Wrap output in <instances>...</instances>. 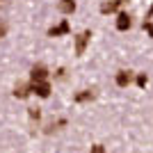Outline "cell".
Returning a JSON list of instances; mask_svg holds the SVG:
<instances>
[{
	"mask_svg": "<svg viewBox=\"0 0 153 153\" xmlns=\"http://www.w3.org/2000/svg\"><path fill=\"white\" fill-rule=\"evenodd\" d=\"M30 82H32V80H30ZM51 91H53V87H51V82H48V80L32 82V94H37L39 98H48V96H51Z\"/></svg>",
	"mask_w": 153,
	"mask_h": 153,
	"instance_id": "obj_2",
	"label": "cell"
},
{
	"mask_svg": "<svg viewBox=\"0 0 153 153\" xmlns=\"http://www.w3.org/2000/svg\"><path fill=\"white\" fill-rule=\"evenodd\" d=\"M5 34H7V23H5V21H0V39L5 37Z\"/></svg>",
	"mask_w": 153,
	"mask_h": 153,
	"instance_id": "obj_16",
	"label": "cell"
},
{
	"mask_svg": "<svg viewBox=\"0 0 153 153\" xmlns=\"http://www.w3.org/2000/svg\"><path fill=\"white\" fill-rule=\"evenodd\" d=\"M89 153H105V146H103V144H94Z\"/></svg>",
	"mask_w": 153,
	"mask_h": 153,
	"instance_id": "obj_15",
	"label": "cell"
},
{
	"mask_svg": "<svg viewBox=\"0 0 153 153\" xmlns=\"http://www.w3.org/2000/svg\"><path fill=\"white\" fill-rule=\"evenodd\" d=\"M62 126H66V119H64V117H62V119H57V121H51L48 126L44 128V133H46V135H53L55 130H59Z\"/></svg>",
	"mask_w": 153,
	"mask_h": 153,
	"instance_id": "obj_11",
	"label": "cell"
},
{
	"mask_svg": "<svg viewBox=\"0 0 153 153\" xmlns=\"http://www.w3.org/2000/svg\"><path fill=\"white\" fill-rule=\"evenodd\" d=\"M16 98H21V101H25L27 96L32 94V82H19L16 87H14V91H12Z\"/></svg>",
	"mask_w": 153,
	"mask_h": 153,
	"instance_id": "obj_7",
	"label": "cell"
},
{
	"mask_svg": "<svg viewBox=\"0 0 153 153\" xmlns=\"http://www.w3.org/2000/svg\"><path fill=\"white\" fill-rule=\"evenodd\" d=\"M89 39H91V30H82L80 34H76V55H78V57H80V55H85Z\"/></svg>",
	"mask_w": 153,
	"mask_h": 153,
	"instance_id": "obj_1",
	"label": "cell"
},
{
	"mask_svg": "<svg viewBox=\"0 0 153 153\" xmlns=\"http://www.w3.org/2000/svg\"><path fill=\"white\" fill-rule=\"evenodd\" d=\"M146 19H153V5L149 7V12H146Z\"/></svg>",
	"mask_w": 153,
	"mask_h": 153,
	"instance_id": "obj_18",
	"label": "cell"
},
{
	"mask_svg": "<svg viewBox=\"0 0 153 153\" xmlns=\"http://www.w3.org/2000/svg\"><path fill=\"white\" fill-rule=\"evenodd\" d=\"M27 114H30L32 123H37L39 119H41V110H39V108H27Z\"/></svg>",
	"mask_w": 153,
	"mask_h": 153,
	"instance_id": "obj_12",
	"label": "cell"
},
{
	"mask_svg": "<svg viewBox=\"0 0 153 153\" xmlns=\"http://www.w3.org/2000/svg\"><path fill=\"white\" fill-rule=\"evenodd\" d=\"M142 27L149 32V37L153 39V21H149V19H144V23H142Z\"/></svg>",
	"mask_w": 153,
	"mask_h": 153,
	"instance_id": "obj_14",
	"label": "cell"
},
{
	"mask_svg": "<svg viewBox=\"0 0 153 153\" xmlns=\"http://www.w3.org/2000/svg\"><path fill=\"white\" fill-rule=\"evenodd\" d=\"M96 98V89H82L73 96V103H91Z\"/></svg>",
	"mask_w": 153,
	"mask_h": 153,
	"instance_id": "obj_9",
	"label": "cell"
},
{
	"mask_svg": "<svg viewBox=\"0 0 153 153\" xmlns=\"http://www.w3.org/2000/svg\"><path fill=\"white\" fill-rule=\"evenodd\" d=\"M30 80L32 82H39V80H48V69L44 64H34L30 69Z\"/></svg>",
	"mask_w": 153,
	"mask_h": 153,
	"instance_id": "obj_4",
	"label": "cell"
},
{
	"mask_svg": "<svg viewBox=\"0 0 153 153\" xmlns=\"http://www.w3.org/2000/svg\"><path fill=\"white\" fill-rule=\"evenodd\" d=\"M130 25H133V19H130V14H128V12H119V14H117V30H119V32L130 30Z\"/></svg>",
	"mask_w": 153,
	"mask_h": 153,
	"instance_id": "obj_6",
	"label": "cell"
},
{
	"mask_svg": "<svg viewBox=\"0 0 153 153\" xmlns=\"http://www.w3.org/2000/svg\"><path fill=\"white\" fill-rule=\"evenodd\" d=\"M76 0H59V2H57V9H59V12H62V14H73V12H76Z\"/></svg>",
	"mask_w": 153,
	"mask_h": 153,
	"instance_id": "obj_10",
	"label": "cell"
},
{
	"mask_svg": "<svg viewBox=\"0 0 153 153\" xmlns=\"http://www.w3.org/2000/svg\"><path fill=\"white\" fill-rule=\"evenodd\" d=\"M69 32H71V25H69V21L64 19L59 25L48 27V32H46V34H48V37H64V34H69Z\"/></svg>",
	"mask_w": 153,
	"mask_h": 153,
	"instance_id": "obj_5",
	"label": "cell"
},
{
	"mask_svg": "<svg viewBox=\"0 0 153 153\" xmlns=\"http://www.w3.org/2000/svg\"><path fill=\"white\" fill-rule=\"evenodd\" d=\"M114 82H117V87H128L130 82H135V73L133 71H126V69H121V71H117V76H114Z\"/></svg>",
	"mask_w": 153,
	"mask_h": 153,
	"instance_id": "obj_3",
	"label": "cell"
},
{
	"mask_svg": "<svg viewBox=\"0 0 153 153\" xmlns=\"http://www.w3.org/2000/svg\"><path fill=\"white\" fill-rule=\"evenodd\" d=\"M135 82H137V87L144 89V87L149 85V76H146V73H137V76H135Z\"/></svg>",
	"mask_w": 153,
	"mask_h": 153,
	"instance_id": "obj_13",
	"label": "cell"
},
{
	"mask_svg": "<svg viewBox=\"0 0 153 153\" xmlns=\"http://www.w3.org/2000/svg\"><path fill=\"white\" fill-rule=\"evenodd\" d=\"M2 5H5V0H0V7H2Z\"/></svg>",
	"mask_w": 153,
	"mask_h": 153,
	"instance_id": "obj_19",
	"label": "cell"
},
{
	"mask_svg": "<svg viewBox=\"0 0 153 153\" xmlns=\"http://www.w3.org/2000/svg\"><path fill=\"white\" fill-rule=\"evenodd\" d=\"M57 78H66V69H57V73H55Z\"/></svg>",
	"mask_w": 153,
	"mask_h": 153,
	"instance_id": "obj_17",
	"label": "cell"
},
{
	"mask_svg": "<svg viewBox=\"0 0 153 153\" xmlns=\"http://www.w3.org/2000/svg\"><path fill=\"white\" fill-rule=\"evenodd\" d=\"M126 0H105L101 5V14H114V12H119V7L123 5Z\"/></svg>",
	"mask_w": 153,
	"mask_h": 153,
	"instance_id": "obj_8",
	"label": "cell"
}]
</instances>
